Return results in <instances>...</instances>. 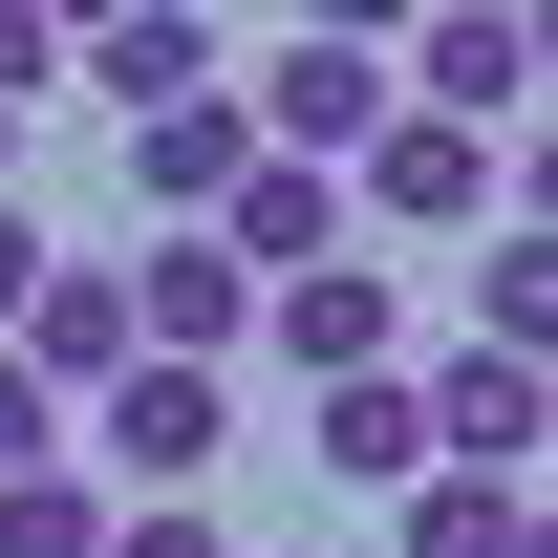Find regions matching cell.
Masks as SVG:
<instances>
[{"mask_svg": "<svg viewBox=\"0 0 558 558\" xmlns=\"http://www.w3.org/2000/svg\"><path fill=\"white\" fill-rule=\"evenodd\" d=\"M387 108H409V86H387V44H365V22H301V44H258V86H236V130H258L279 172H344Z\"/></svg>", "mask_w": 558, "mask_h": 558, "instance_id": "6da1fadb", "label": "cell"}, {"mask_svg": "<svg viewBox=\"0 0 558 558\" xmlns=\"http://www.w3.org/2000/svg\"><path fill=\"white\" fill-rule=\"evenodd\" d=\"M215 451H236V387H194V365H108L65 473H86V494H194Z\"/></svg>", "mask_w": 558, "mask_h": 558, "instance_id": "7a4b0ae2", "label": "cell"}, {"mask_svg": "<svg viewBox=\"0 0 558 558\" xmlns=\"http://www.w3.org/2000/svg\"><path fill=\"white\" fill-rule=\"evenodd\" d=\"M387 86H409L429 130H515V108H537V22H515V0H473V22H409V44H387Z\"/></svg>", "mask_w": 558, "mask_h": 558, "instance_id": "3957f363", "label": "cell"}, {"mask_svg": "<svg viewBox=\"0 0 558 558\" xmlns=\"http://www.w3.org/2000/svg\"><path fill=\"white\" fill-rule=\"evenodd\" d=\"M409 409H429V473H515V494H537V429H558V387H537V365L451 344V365L409 387Z\"/></svg>", "mask_w": 558, "mask_h": 558, "instance_id": "277c9868", "label": "cell"}, {"mask_svg": "<svg viewBox=\"0 0 558 558\" xmlns=\"http://www.w3.org/2000/svg\"><path fill=\"white\" fill-rule=\"evenodd\" d=\"M22 387H44V409H86V387H108V365H130V258H44V301H22Z\"/></svg>", "mask_w": 558, "mask_h": 558, "instance_id": "5b68a950", "label": "cell"}, {"mask_svg": "<svg viewBox=\"0 0 558 558\" xmlns=\"http://www.w3.org/2000/svg\"><path fill=\"white\" fill-rule=\"evenodd\" d=\"M344 172H365V215H387V236H473V215H494V150H473V130H429V108H387Z\"/></svg>", "mask_w": 558, "mask_h": 558, "instance_id": "8992f818", "label": "cell"}, {"mask_svg": "<svg viewBox=\"0 0 558 558\" xmlns=\"http://www.w3.org/2000/svg\"><path fill=\"white\" fill-rule=\"evenodd\" d=\"M258 323H279V365H301V387H365V365L409 344V279H365V258H323V279H279Z\"/></svg>", "mask_w": 558, "mask_h": 558, "instance_id": "52a82bcc", "label": "cell"}, {"mask_svg": "<svg viewBox=\"0 0 558 558\" xmlns=\"http://www.w3.org/2000/svg\"><path fill=\"white\" fill-rule=\"evenodd\" d=\"M215 258L258 279V301H279V279H323V258H344V172H279V150H258V172L215 194Z\"/></svg>", "mask_w": 558, "mask_h": 558, "instance_id": "ba28073f", "label": "cell"}, {"mask_svg": "<svg viewBox=\"0 0 558 558\" xmlns=\"http://www.w3.org/2000/svg\"><path fill=\"white\" fill-rule=\"evenodd\" d=\"M236 172H258V130H236V108H130V194H150V236H215V194H236Z\"/></svg>", "mask_w": 558, "mask_h": 558, "instance_id": "9c48e42d", "label": "cell"}, {"mask_svg": "<svg viewBox=\"0 0 558 558\" xmlns=\"http://www.w3.org/2000/svg\"><path fill=\"white\" fill-rule=\"evenodd\" d=\"M65 86H108V108H194V86H215V22H172V0H150V22H86Z\"/></svg>", "mask_w": 558, "mask_h": 558, "instance_id": "30bf717a", "label": "cell"}, {"mask_svg": "<svg viewBox=\"0 0 558 558\" xmlns=\"http://www.w3.org/2000/svg\"><path fill=\"white\" fill-rule=\"evenodd\" d=\"M323 473H344V494H409V473H429V409H409V365L323 387Z\"/></svg>", "mask_w": 558, "mask_h": 558, "instance_id": "8fae6325", "label": "cell"}, {"mask_svg": "<svg viewBox=\"0 0 558 558\" xmlns=\"http://www.w3.org/2000/svg\"><path fill=\"white\" fill-rule=\"evenodd\" d=\"M409 558H537V494L515 473H409Z\"/></svg>", "mask_w": 558, "mask_h": 558, "instance_id": "7c38bea8", "label": "cell"}, {"mask_svg": "<svg viewBox=\"0 0 558 558\" xmlns=\"http://www.w3.org/2000/svg\"><path fill=\"white\" fill-rule=\"evenodd\" d=\"M473 344H494V365H537V344H558V236H537V215L473 258Z\"/></svg>", "mask_w": 558, "mask_h": 558, "instance_id": "4fadbf2b", "label": "cell"}, {"mask_svg": "<svg viewBox=\"0 0 558 558\" xmlns=\"http://www.w3.org/2000/svg\"><path fill=\"white\" fill-rule=\"evenodd\" d=\"M0 558H108V494L44 451V473H0Z\"/></svg>", "mask_w": 558, "mask_h": 558, "instance_id": "5bb4252c", "label": "cell"}, {"mask_svg": "<svg viewBox=\"0 0 558 558\" xmlns=\"http://www.w3.org/2000/svg\"><path fill=\"white\" fill-rule=\"evenodd\" d=\"M108 558H236V537H215L194 494H108Z\"/></svg>", "mask_w": 558, "mask_h": 558, "instance_id": "9a60e30c", "label": "cell"}, {"mask_svg": "<svg viewBox=\"0 0 558 558\" xmlns=\"http://www.w3.org/2000/svg\"><path fill=\"white\" fill-rule=\"evenodd\" d=\"M44 86H65V22H22V0H0V130H22Z\"/></svg>", "mask_w": 558, "mask_h": 558, "instance_id": "2e32d148", "label": "cell"}, {"mask_svg": "<svg viewBox=\"0 0 558 558\" xmlns=\"http://www.w3.org/2000/svg\"><path fill=\"white\" fill-rule=\"evenodd\" d=\"M44 258H65V236H44V215L0 194V344H22V301H44Z\"/></svg>", "mask_w": 558, "mask_h": 558, "instance_id": "e0dca14e", "label": "cell"}, {"mask_svg": "<svg viewBox=\"0 0 558 558\" xmlns=\"http://www.w3.org/2000/svg\"><path fill=\"white\" fill-rule=\"evenodd\" d=\"M44 451H65V409H44V387L0 365V473H44Z\"/></svg>", "mask_w": 558, "mask_h": 558, "instance_id": "ac0fdd59", "label": "cell"}]
</instances>
